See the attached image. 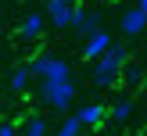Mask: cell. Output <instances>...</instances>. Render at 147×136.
<instances>
[{
	"label": "cell",
	"instance_id": "6da1fadb",
	"mask_svg": "<svg viewBox=\"0 0 147 136\" xmlns=\"http://www.w3.org/2000/svg\"><path fill=\"white\" fill-rule=\"evenodd\" d=\"M29 72H32V79H40V86L72 79V64L65 61V57H54V54H40V57H32V61H29Z\"/></svg>",
	"mask_w": 147,
	"mask_h": 136
},
{
	"label": "cell",
	"instance_id": "7a4b0ae2",
	"mask_svg": "<svg viewBox=\"0 0 147 136\" xmlns=\"http://www.w3.org/2000/svg\"><path fill=\"white\" fill-rule=\"evenodd\" d=\"M122 68H126V47L111 43V50L93 61V75L90 79H93V86H111L115 79L122 75Z\"/></svg>",
	"mask_w": 147,
	"mask_h": 136
},
{
	"label": "cell",
	"instance_id": "3957f363",
	"mask_svg": "<svg viewBox=\"0 0 147 136\" xmlns=\"http://www.w3.org/2000/svg\"><path fill=\"white\" fill-rule=\"evenodd\" d=\"M43 100H47V107H54V111H68L72 104H76V82L72 79H65V82H47L40 86Z\"/></svg>",
	"mask_w": 147,
	"mask_h": 136
},
{
	"label": "cell",
	"instance_id": "277c9868",
	"mask_svg": "<svg viewBox=\"0 0 147 136\" xmlns=\"http://www.w3.org/2000/svg\"><path fill=\"white\" fill-rule=\"evenodd\" d=\"M72 25H76V32L83 36V40H90L93 32H100V14L97 11H83V7H76V11H72Z\"/></svg>",
	"mask_w": 147,
	"mask_h": 136
},
{
	"label": "cell",
	"instance_id": "5b68a950",
	"mask_svg": "<svg viewBox=\"0 0 147 136\" xmlns=\"http://www.w3.org/2000/svg\"><path fill=\"white\" fill-rule=\"evenodd\" d=\"M72 11H76V0H50L47 4V18L54 29H68L72 25Z\"/></svg>",
	"mask_w": 147,
	"mask_h": 136
},
{
	"label": "cell",
	"instance_id": "8992f818",
	"mask_svg": "<svg viewBox=\"0 0 147 136\" xmlns=\"http://www.w3.org/2000/svg\"><path fill=\"white\" fill-rule=\"evenodd\" d=\"M108 50H111V32H108V29H100V32H93L90 40L83 43V57H90V61H97V57H104Z\"/></svg>",
	"mask_w": 147,
	"mask_h": 136
},
{
	"label": "cell",
	"instance_id": "52a82bcc",
	"mask_svg": "<svg viewBox=\"0 0 147 136\" xmlns=\"http://www.w3.org/2000/svg\"><path fill=\"white\" fill-rule=\"evenodd\" d=\"M43 29H47V14H43V11H29L25 18H22L18 36H22V40H40Z\"/></svg>",
	"mask_w": 147,
	"mask_h": 136
},
{
	"label": "cell",
	"instance_id": "ba28073f",
	"mask_svg": "<svg viewBox=\"0 0 147 136\" xmlns=\"http://www.w3.org/2000/svg\"><path fill=\"white\" fill-rule=\"evenodd\" d=\"M76 118H79V125H83V129H97L100 122L108 118V104H86V107H79V111H76Z\"/></svg>",
	"mask_w": 147,
	"mask_h": 136
},
{
	"label": "cell",
	"instance_id": "9c48e42d",
	"mask_svg": "<svg viewBox=\"0 0 147 136\" xmlns=\"http://www.w3.org/2000/svg\"><path fill=\"white\" fill-rule=\"evenodd\" d=\"M119 29H122L126 36H140L144 29H147V14H144V11H136V7H126V11H122Z\"/></svg>",
	"mask_w": 147,
	"mask_h": 136
},
{
	"label": "cell",
	"instance_id": "30bf717a",
	"mask_svg": "<svg viewBox=\"0 0 147 136\" xmlns=\"http://www.w3.org/2000/svg\"><path fill=\"white\" fill-rule=\"evenodd\" d=\"M29 79H32V72H29V64H18V68H11V79H7V86H11V93H25Z\"/></svg>",
	"mask_w": 147,
	"mask_h": 136
},
{
	"label": "cell",
	"instance_id": "8fae6325",
	"mask_svg": "<svg viewBox=\"0 0 147 136\" xmlns=\"http://www.w3.org/2000/svg\"><path fill=\"white\" fill-rule=\"evenodd\" d=\"M129 115H133V97H119L108 107V118H115V122H129Z\"/></svg>",
	"mask_w": 147,
	"mask_h": 136
},
{
	"label": "cell",
	"instance_id": "7c38bea8",
	"mask_svg": "<svg viewBox=\"0 0 147 136\" xmlns=\"http://www.w3.org/2000/svg\"><path fill=\"white\" fill-rule=\"evenodd\" d=\"M22 136H47V118H43V115L29 118V125H25V133H22Z\"/></svg>",
	"mask_w": 147,
	"mask_h": 136
},
{
	"label": "cell",
	"instance_id": "4fadbf2b",
	"mask_svg": "<svg viewBox=\"0 0 147 136\" xmlns=\"http://www.w3.org/2000/svg\"><path fill=\"white\" fill-rule=\"evenodd\" d=\"M79 133H83V125H79V118H76V115H68V118L61 122V129H57L54 136H79Z\"/></svg>",
	"mask_w": 147,
	"mask_h": 136
},
{
	"label": "cell",
	"instance_id": "5bb4252c",
	"mask_svg": "<svg viewBox=\"0 0 147 136\" xmlns=\"http://www.w3.org/2000/svg\"><path fill=\"white\" fill-rule=\"evenodd\" d=\"M0 136H18V125L14 122H0Z\"/></svg>",
	"mask_w": 147,
	"mask_h": 136
},
{
	"label": "cell",
	"instance_id": "9a60e30c",
	"mask_svg": "<svg viewBox=\"0 0 147 136\" xmlns=\"http://www.w3.org/2000/svg\"><path fill=\"white\" fill-rule=\"evenodd\" d=\"M136 11H144V14H147V0H136Z\"/></svg>",
	"mask_w": 147,
	"mask_h": 136
},
{
	"label": "cell",
	"instance_id": "2e32d148",
	"mask_svg": "<svg viewBox=\"0 0 147 136\" xmlns=\"http://www.w3.org/2000/svg\"><path fill=\"white\" fill-rule=\"evenodd\" d=\"M0 40H4V21H0Z\"/></svg>",
	"mask_w": 147,
	"mask_h": 136
},
{
	"label": "cell",
	"instance_id": "e0dca14e",
	"mask_svg": "<svg viewBox=\"0 0 147 136\" xmlns=\"http://www.w3.org/2000/svg\"><path fill=\"white\" fill-rule=\"evenodd\" d=\"M40 4H43V7H47V4H50V0H40Z\"/></svg>",
	"mask_w": 147,
	"mask_h": 136
},
{
	"label": "cell",
	"instance_id": "ac0fdd59",
	"mask_svg": "<svg viewBox=\"0 0 147 136\" xmlns=\"http://www.w3.org/2000/svg\"><path fill=\"white\" fill-rule=\"evenodd\" d=\"M144 100H147V93H144Z\"/></svg>",
	"mask_w": 147,
	"mask_h": 136
}]
</instances>
